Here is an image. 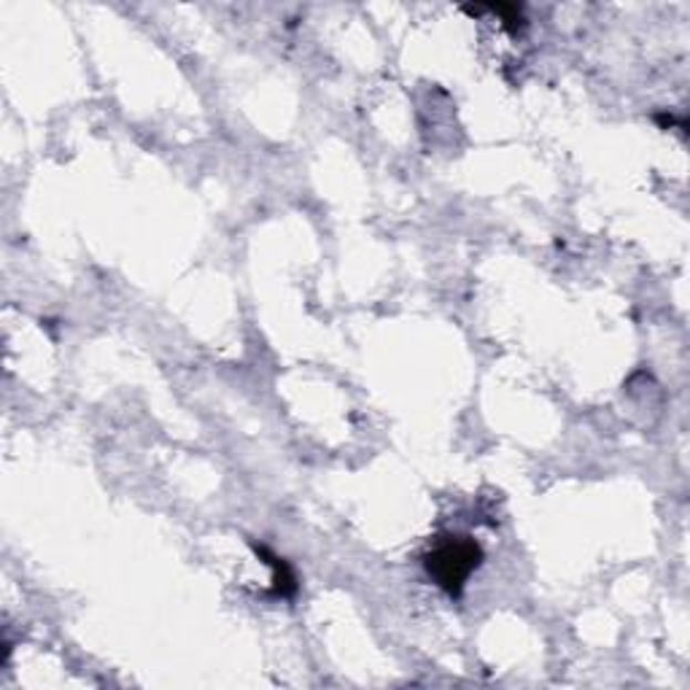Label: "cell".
<instances>
[{
	"mask_svg": "<svg viewBox=\"0 0 690 690\" xmlns=\"http://www.w3.org/2000/svg\"><path fill=\"white\" fill-rule=\"evenodd\" d=\"M483 550L472 537H440L434 548L426 553V571L434 577L440 588L447 590L451 596L462 594L464 583L470 580L472 571L481 564Z\"/></svg>",
	"mask_w": 690,
	"mask_h": 690,
	"instance_id": "obj_1",
	"label": "cell"
},
{
	"mask_svg": "<svg viewBox=\"0 0 690 690\" xmlns=\"http://www.w3.org/2000/svg\"><path fill=\"white\" fill-rule=\"evenodd\" d=\"M257 553L265 558L267 564H270L272 571H276V577H272V583H276V594L278 596H291V594H295L297 580H295V571L289 569V564H286L284 558L272 556V553L267 550V548H262V545H259Z\"/></svg>",
	"mask_w": 690,
	"mask_h": 690,
	"instance_id": "obj_2",
	"label": "cell"
}]
</instances>
